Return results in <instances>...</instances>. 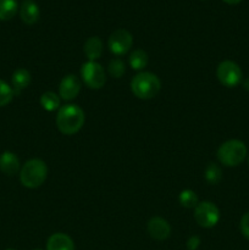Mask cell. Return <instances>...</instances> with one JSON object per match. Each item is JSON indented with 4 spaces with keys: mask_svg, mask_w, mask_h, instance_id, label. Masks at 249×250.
Returning <instances> with one entry per match:
<instances>
[{
    "mask_svg": "<svg viewBox=\"0 0 249 250\" xmlns=\"http://www.w3.org/2000/svg\"><path fill=\"white\" fill-rule=\"evenodd\" d=\"M85 121L84 111L78 105L67 104L61 106L56 115V126L61 133L72 136L83 127Z\"/></svg>",
    "mask_w": 249,
    "mask_h": 250,
    "instance_id": "1",
    "label": "cell"
},
{
    "mask_svg": "<svg viewBox=\"0 0 249 250\" xmlns=\"http://www.w3.org/2000/svg\"><path fill=\"white\" fill-rule=\"evenodd\" d=\"M161 82L156 75L151 72H139L132 78L131 90L138 99L148 100L156 97L160 92Z\"/></svg>",
    "mask_w": 249,
    "mask_h": 250,
    "instance_id": "2",
    "label": "cell"
},
{
    "mask_svg": "<svg viewBox=\"0 0 249 250\" xmlns=\"http://www.w3.org/2000/svg\"><path fill=\"white\" fill-rule=\"evenodd\" d=\"M48 176V167L46 164L41 159H31L27 161L21 168L20 180L22 186L26 188H38L45 182Z\"/></svg>",
    "mask_w": 249,
    "mask_h": 250,
    "instance_id": "3",
    "label": "cell"
},
{
    "mask_svg": "<svg viewBox=\"0 0 249 250\" xmlns=\"http://www.w3.org/2000/svg\"><path fill=\"white\" fill-rule=\"evenodd\" d=\"M247 156L246 144L238 139H229L225 142L217 149V159L220 163L228 167L238 166Z\"/></svg>",
    "mask_w": 249,
    "mask_h": 250,
    "instance_id": "4",
    "label": "cell"
},
{
    "mask_svg": "<svg viewBox=\"0 0 249 250\" xmlns=\"http://www.w3.org/2000/svg\"><path fill=\"white\" fill-rule=\"evenodd\" d=\"M81 75H82L83 82L90 89H100L102 87H104L105 82H106L104 68L97 61H88V62L83 63L82 68H81Z\"/></svg>",
    "mask_w": 249,
    "mask_h": 250,
    "instance_id": "5",
    "label": "cell"
},
{
    "mask_svg": "<svg viewBox=\"0 0 249 250\" xmlns=\"http://www.w3.org/2000/svg\"><path fill=\"white\" fill-rule=\"evenodd\" d=\"M194 219L200 227L211 229L216 226L220 220L219 208L211 202L198 203L194 209Z\"/></svg>",
    "mask_w": 249,
    "mask_h": 250,
    "instance_id": "6",
    "label": "cell"
},
{
    "mask_svg": "<svg viewBox=\"0 0 249 250\" xmlns=\"http://www.w3.org/2000/svg\"><path fill=\"white\" fill-rule=\"evenodd\" d=\"M217 80L222 85L233 88L238 85L242 81L241 67L231 60H225L217 66L216 70Z\"/></svg>",
    "mask_w": 249,
    "mask_h": 250,
    "instance_id": "7",
    "label": "cell"
},
{
    "mask_svg": "<svg viewBox=\"0 0 249 250\" xmlns=\"http://www.w3.org/2000/svg\"><path fill=\"white\" fill-rule=\"evenodd\" d=\"M132 44H133V37L127 29L124 28L112 32L111 36L109 37V41H107L110 51L115 55L126 54L132 48Z\"/></svg>",
    "mask_w": 249,
    "mask_h": 250,
    "instance_id": "8",
    "label": "cell"
},
{
    "mask_svg": "<svg viewBox=\"0 0 249 250\" xmlns=\"http://www.w3.org/2000/svg\"><path fill=\"white\" fill-rule=\"evenodd\" d=\"M81 90V81L77 76L67 75L62 78L59 85V97L60 99L70 102L73 100Z\"/></svg>",
    "mask_w": 249,
    "mask_h": 250,
    "instance_id": "9",
    "label": "cell"
},
{
    "mask_svg": "<svg viewBox=\"0 0 249 250\" xmlns=\"http://www.w3.org/2000/svg\"><path fill=\"white\" fill-rule=\"evenodd\" d=\"M148 233L156 241H165L171 234V226L163 217H153L148 222Z\"/></svg>",
    "mask_w": 249,
    "mask_h": 250,
    "instance_id": "10",
    "label": "cell"
},
{
    "mask_svg": "<svg viewBox=\"0 0 249 250\" xmlns=\"http://www.w3.org/2000/svg\"><path fill=\"white\" fill-rule=\"evenodd\" d=\"M46 250H75V243L67 234L54 233L46 242Z\"/></svg>",
    "mask_w": 249,
    "mask_h": 250,
    "instance_id": "11",
    "label": "cell"
},
{
    "mask_svg": "<svg viewBox=\"0 0 249 250\" xmlns=\"http://www.w3.org/2000/svg\"><path fill=\"white\" fill-rule=\"evenodd\" d=\"M20 170V160L16 154L11 151H4L0 155V171L7 176H14Z\"/></svg>",
    "mask_w": 249,
    "mask_h": 250,
    "instance_id": "12",
    "label": "cell"
},
{
    "mask_svg": "<svg viewBox=\"0 0 249 250\" xmlns=\"http://www.w3.org/2000/svg\"><path fill=\"white\" fill-rule=\"evenodd\" d=\"M39 6L33 0H26L22 2L20 9V16L21 20L27 24H34L39 20Z\"/></svg>",
    "mask_w": 249,
    "mask_h": 250,
    "instance_id": "13",
    "label": "cell"
},
{
    "mask_svg": "<svg viewBox=\"0 0 249 250\" xmlns=\"http://www.w3.org/2000/svg\"><path fill=\"white\" fill-rule=\"evenodd\" d=\"M14 93H21L31 83V73L26 68H17L11 78Z\"/></svg>",
    "mask_w": 249,
    "mask_h": 250,
    "instance_id": "14",
    "label": "cell"
},
{
    "mask_svg": "<svg viewBox=\"0 0 249 250\" xmlns=\"http://www.w3.org/2000/svg\"><path fill=\"white\" fill-rule=\"evenodd\" d=\"M84 54L88 61H97L103 54V42L98 37H90L84 43Z\"/></svg>",
    "mask_w": 249,
    "mask_h": 250,
    "instance_id": "15",
    "label": "cell"
},
{
    "mask_svg": "<svg viewBox=\"0 0 249 250\" xmlns=\"http://www.w3.org/2000/svg\"><path fill=\"white\" fill-rule=\"evenodd\" d=\"M41 105L46 111H55L60 109V97L54 92H45L41 97Z\"/></svg>",
    "mask_w": 249,
    "mask_h": 250,
    "instance_id": "16",
    "label": "cell"
},
{
    "mask_svg": "<svg viewBox=\"0 0 249 250\" xmlns=\"http://www.w3.org/2000/svg\"><path fill=\"white\" fill-rule=\"evenodd\" d=\"M17 2L16 0H0V20L9 21L16 15Z\"/></svg>",
    "mask_w": 249,
    "mask_h": 250,
    "instance_id": "17",
    "label": "cell"
},
{
    "mask_svg": "<svg viewBox=\"0 0 249 250\" xmlns=\"http://www.w3.org/2000/svg\"><path fill=\"white\" fill-rule=\"evenodd\" d=\"M129 65L133 70L141 71L148 65V55L144 50H141V49H137L129 56Z\"/></svg>",
    "mask_w": 249,
    "mask_h": 250,
    "instance_id": "18",
    "label": "cell"
},
{
    "mask_svg": "<svg viewBox=\"0 0 249 250\" xmlns=\"http://www.w3.org/2000/svg\"><path fill=\"white\" fill-rule=\"evenodd\" d=\"M180 204L182 207L190 209V208H195L198 205V197L195 194V192H193L192 189H185L180 193Z\"/></svg>",
    "mask_w": 249,
    "mask_h": 250,
    "instance_id": "19",
    "label": "cell"
},
{
    "mask_svg": "<svg viewBox=\"0 0 249 250\" xmlns=\"http://www.w3.org/2000/svg\"><path fill=\"white\" fill-rule=\"evenodd\" d=\"M222 172L221 168L216 165V164H209L205 168V180L210 183V185H217L221 181Z\"/></svg>",
    "mask_w": 249,
    "mask_h": 250,
    "instance_id": "20",
    "label": "cell"
},
{
    "mask_svg": "<svg viewBox=\"0 0 249 250\" xmlns=\"http://www.w3.org/2000/svg\"><path fill=\"white\" fill-rule=\"evenodd\" d=\"M14 89L6 82L0 80V107L9 104L14 98Z\"/></svg>",
    "mask_w": 249,
    "mask_h": 250,
    "instance_id": "21",
    "label": "cell"
},
{
    "mask_svg": "<svg viewBox=\"0 0 249 250\" xmlns=\"http://www.w3.org/2000/svg\"><path fill=\"white\" fill-rule=\"evenodd\" d=\"M126 67L121 59H114L109 63V73L115 78H120L124 76Z\"/></svg>",
    "mask_w": 249,
    "mask_h": 250,
    "instance_id": "22",
    "label": "cell"
},
{
    "mask_svg": "<svg viewBox=\"0 0 249 250\" xmlns=\"http://www.w3.org/2000/svg\"><path fill=\"white\" fill-rule=\"evenodd\" d=\"M239 227H241L242 234H243L247 239H249V211L246 212V214L242 216Z\"/></svg>",
    "mask_w": 249,
    "mask_h": 250,
    "instance_id": "23",
    "label": "cell"
},
{
    "mask_svg": "<svg viewBox=\"0 0 249 250\" xmlns=\"http://www.w3.org/2000/svg\"><path fill=\"white\" fill-rule=\"evenodd\" d=\"M200 244V238L198 236L190 237L187 241V248L188 250H197L198 247Z\"/></svg>",
    "mask_w": 249,
    "mask_h": 250,
    "instance_id": "24",
    "label": "cell"
},
{
    "mask_svg": "<svg viewBox=\"0 0 249 250\" xmlns=\"http://www.w3.org/2000/svg\"><path fill=\"white\" fill-rule=\"evenodd\" d=\"M226 4H231V5H234V4H238V2H241L242 0H224Z\"/></svg>",
    "mask_w": 249,
    "mask_h": 250,
    "instance_id": "25",
    "label": "cell"
},
{
    "mask_svg": "<svg viewBox=\"0 0 249 250\" xmlns=\"http://www.w3.org/2000/svg\"><path fill=\"white\" fill-rule=\"evenodd\" d=\"M243 84H244V88H246L247 90H249V78L247 81H244Z\"/></svg>",
    "mask_w": 249,
    "mask_h": 250,
    "instance_id": "26",
    "label": "cell"
},
{
    "mask_svg": "<svg viewBox=\"0 0 249 250\" xmlns=\"http://www.w3.org/2000/svg\"><path fill=\"white\" fill-rule=\"evenodd\" d=\"M6 250H15V249H6Z\"/></svg>",
    "mask_w": 249,
    "mask_h": 250,
    "instance_id": "27",
    "label": "cell"
},
{
    "mask_svg": "<svg viewBox=\"0 0 249 250\" xmlns=\"http://www.w3.org/2000/svg\"><path fill=\"white\" fill-rule=\"evenodd\" d=\"M34 250H42V249H34Z\"/></svg>",
    "mask_w": 249,
    "mask_h": 250,
    "instance_id": "28",
    "label": "cell"
},
{
    "mask_svg": "<svg viewBox=\"0 0 249 250\" xmlns=\"http://www.w3.org/2000/svg\"><path fill=\"white\" fill-rule=\"evenodd\" d=\"M248 164H249V158H248Z\"/></svg>",
    "mask_w": 249,
    "mask_h": 250,
    "instance_id": "29",
    "label": "cell"
}]
</instances>
